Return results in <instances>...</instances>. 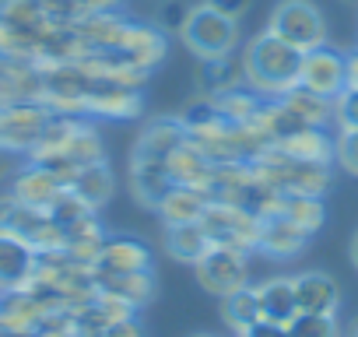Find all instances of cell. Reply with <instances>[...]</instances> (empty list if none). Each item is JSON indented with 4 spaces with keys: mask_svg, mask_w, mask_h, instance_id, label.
Listing matches in <instances>:
<instances>
[{
    "mask_svg": "<svg viewBox=\"0 0 358 337\" xmlns=\"http://www.w3.org/2000/svg\"><path fill=\"white\" fill-rule=\"evenodd\" d=\"M208 8H215V11H222L229 18H239V15H246L250 0H208Z\"/></svg>",
    "mask_w": 358,
    "mask_h": 337,
    "instance_id": "f35d334b",
    "label": "cell"
},
{
    "mask_svg": "<svg viewBox=\"0 0 358 337\" xmlns=\"http://www.w3.org/2000/svg\"><path fill=\"white\" fill-rule=\"evenodd\" d=\"M295 281V302H299V313H323V316H334L337 302H341V288L330 274L323 271H306Z\"/></svg>",
    "mask_w": 358,
    "mask_h": 337,
    "instance_id": "5bb4252c",
    "label": "cell"
},
{
    "mask_svg": "<svg viewBox=\"0 0 358 337\" xmlns=\"http://www.w3.org/2000/svg\"><path fill=\"white\" fill-rule=\"evenodd\" d=\"M201 225L208 229V236H211L215 246H229V250L246 253V250H257L264 218H257L253 211H246L239 204L211 201L208 211H204V218H201Z\"/></svg>",
    "mask_w": 358,
    "mask_h": 337,
    "instance_id": "3957f363",
    "label": "cell"
},
{
    "mask_svg": "<svg viewBox=\"0 0 358 337\" xmlns=\"http://www.w3.org/2000/svg\"><path fill=\"white\" fill-rule=\"evenodd\" d=\"M67 190H74L88 208H95V211H99V208L113 197V173H109V165H106V162L85 165L81 173H78V180H74Z\"/></svg>",
    "mask_w": 358,
    "mask_h": 337,
    "instance_id": "484cf974",
    "label": "cell"
},
{
    "mask_svg": "<svg viewBox=\"0 0 358 337\" xmlns=\"http://www.w3.org/2000/svg\"><path fill=\"white\" fill-rule=\"evenodd\" d=\"M215 120H222L218 116V102H215V95H197V99H190L187 106H183V113H179V123H183L187 130H201V127H208V123H215Z\"/></svg>",
    "mask_w": 358,
    "mask_h": 337,
    "instance_id": "836d02e7",
    "label": "cell"
},
{
    "mask_svg": "<svg viewBox=\"0 0 358 337\" xmlns=\"http://www.w3.org/2000/svg\"><path fill=\"white\" fill-rule=\"evenodd\" d=\"M211 204V194L201 190V187H169V194L162 197V204L155 208L162 215L165 225H190V222H201L204 211Z\"/></svg>",
    "mask_w": 358,
    "mask_h": 337,
    "instance_id": "9a60e30c",
    "label": "cell"
},
{
    "mask_svg": "<svg viewBox=\"0 0 358 337\" xmlns=\"http://www.w3.org/2000/svg\"><path fill=\"white\" fill-rule=\"evenodd\" d=\"M64 232H67V243H64L67 257L78 260V264H85V267H95L99 264V253L106 246V232L95 222V215L85 218V222H78V225H71V229H64Z\"/></svg>",
    "mask_w": 358,
    "mask_h": 337,
    "instance_id": "d4e9b609",
    "label": "cell"
},
{
    "mask_svg": "<svg viewBox=\"0 0 358 337\" xmlns=\"http://www.w3.org/2000/svg\"><path fill=\"white\" fill-rule=\"evenodd\" d=\"M74 29H78L81 43H85L92 53H116L127 22H123L116 11H106V15L92 11V15H85L81 22H74Z\"/></svg>",
    "mask_w": 358,
    "mask_h": 337,
    "instance_id": "ffe728a7",
    "label": "cell"
},
{
    "mask_svg": "<svg viewBox=\"0 0 358 337\" xmlns=\"http://www.w3.org/2000/svg\"><path fill=\"white\" fill-rule=\"evenodd\" d=\"M218 102V116L225 123H250L257 106H260V95L246 85V88H236V92H225V95H215Z\"/></svg>",
    "mask_w": 358,
    "mask_h": 337,
    "instance_id": "f546056e",
    "label": "cell"
},
{
    "mask_svg": "<svg viewBox=\"0 0 358 337\" xmlns=\"http://www.w3.org/2000/svg\"><path fill=\"white\" fill-rule=\"evenodd\" d=\"M116 53H120L130 67L151 74V71L162 64V57H165V32H158V29H151V25H130V22H127Z\"/></svg>",
    "mask_w": 358,
    "mask_h": 337,
    "instance_id": "9c48e42d",
    "label": "cell"
},
{
    "mask_svg": "<svg viewBox=\"0 0 358 337\" xmlns=\"http://www.w3.org/2000/svg\"><path fill=\"white\" fill-rule=\"evenodd\" d=\"M351 260L358 264V236H355V243H351Z\"/></svg>",
    "mask_w": 358,
    "mask_h": 337,
    "instance_id": "bcb514c9",
    "label": "cell"
},
{
    "mask_svg": "<svg viewBox=\"0 0 358 337\" xmlns=\"http://www.w3.org/2000/svg\"><path fill=\"white\" fill-rule=\"evenodd\" d=\"M4 64H8V57H0V71H4Z\"/></svg>",
    "mask_w": 358,
    "mask_h": 337,
    "instance_id": "7dc6e473",
    "label": "cell"
},
{
    "mask_svg": "<svg viewBox=\"0 0 358 337\" xmlns=\"http://www.w3.org/2000/svg\"><path fill=\"white\" fill-rule=\"evenodd\" d=\"M39 4H43L46 18L50 22H60V25H74V22H81L88 15L81 0H39Z\"/></svg>",
    "mask_w": 358,
    "mask_h": 337,
    "instance_id": "d590c367",
    "label": "cell"
},
{
    "mask_svg": "<svg viewBox=\"0 0 358 337\" xmlns=\"http://www.w3.org/2000/svg\"><path fill=\"white\" fill-rule=\"evenodd\" d=\"M344 88H355L358 92V50L344 57Z\"/></svg>",
    "mask_w": 358,
    "mask_h": 337,
    "instance_id": "60d3db41",
    "label": "cell"
},
{
    "mask_svg": "<svg viewBox=\"0 0 358 337\" xmlns=\"http://www.w3.org/2000/svg\"><path fill=\"white\" fill-rule=\"evenodd\" d=\"M183 141H187V127L179 123V116H172V120H151L141 130L134 155L137 158H151V162H165Z\"/></svg>",
    "mask_w": 358,
    "mask_h": 337,
    "instance_id": "e0dca14e",
    "label": "cell"
},
{
    "mask_svg": "<svg viewBox=\"0 0 358 337\" xmlns=\"http://www.w3.org/2000/svg\"><path fill=\"white\" fill-rule=\"evenodd\" d=\"M306 243H309V232H306L302 225H295V222L285 218V215H271V218H264V225H260V243H257V250H264L267 257L288 260V257H295Z\"/></svg>",
    "mask_w": 358,
    "mask_h": 337,
    "instance_id": "2e32d148",
    "label": "cell"
},
{
    "mask_svg": "<svg viewBox=\"0 0 358 337\" xmlns=\"http://www.w3.org/2000/svg\"><path fill=\"white\" fill-rule=\"evenodd\" d=\"M281 102H285L306 127H327V123L334 120V99H323V95L306 92V88H299V85H295L292 92H285Z\"/></svg>",
    "mask_w": 358,
    "mask_h": 337,
    "instance_id": "4316f807",
    "label": "cell"
},
{
    "mask_svg": "<svg viewBox=\"0 0 358 337\" xmlns=\"http://www.w3.org/2000/svg\"><path fill=\"white\" fill-rule=\"evenodd\" d=\"M239 337H288V327L260 320V323H253V327H250L246 334H239Z\"/></svg>",
    "mask_w": 358,
    "mask_h": 337,
    "instance_id": "74e56055",
    "label": "cell"
},
{
    "mask_svg": "<svg viewBox=\"0 0 358 337\" xmlns=\"http://www.w3.org/2000/svg\"><path fill=\"white\" fill-rule=\"evenodd\" d=\"M285 218H292L295 225H302L309 236L323 225V201L320 197H302V194H288L285 197V208H281Z\"/></svg>",
    "mask_w": 358,
    "mask_h": 337,
    "instance_id": "4dcf8cb0",
    "label": "cell"
},
{
    "mask_svg": "<svg viewBox=\"0 0 358 337\" xmlns=\"http://www.w3.org/2000/svg\"><path fill=\"white\" fill-rule=\"evenodd\" d=\"M344 337H358V316L351 320V327H348V334H344Z\"/></svg>",
    "mask_w": 358,
    "mask_h": 337,
    "instance_id": "f6af8a7d",
    "label": "cell"
},
{
    "mask_svg": "<svg viewBox=\"0 0 358 337\" xmlns=\"http://www.w3.org/2000/svg\"><path fill=\"white\" fill-rule=\"evenodd\" d=\"M225 323L236 334H246L253 323H260V299H257V285H243L232 295H225Z\"/></svg>",
    "mask_w": 358,
    "mask_h": 337,
    "instance_id": "83f0119b",
    "label": "cell"
},
{
    "mask_svg": "<svg viewBox=\"0 0 358 337\" xmlns=\"http://www.w3.org/2000/svg\"><path fill=\"white\" fill-rule=\"evenodd\" d=\"M334 123L341 130H358V92L355 88H344L334 99Z\"/></svg>",
    "mask_w": 358,
    "mask_h": 337,
    "instance_id": "8d00e7d4",
    "label": "cell"
},
{
    "mask_svg": "<svg viewBox=\"0 0 358 337\" xmlns=\"http://www.w3.org/2000/svg\"><path fill=\"white\" fill-rule=\"evenodd\" d=\"M151 267V250L134 239V236H113L106 239L99 264L92 267L95 274H130V271H148Z\"/></svg>",
    "mask_w": 358,
    "mask_h": 337,
    "instance_id": "8fae6325",
    "label": "cell"
},
{
    "mask_svg": "<svg viewBox=\"0 0 358 337\" xmlns=\"http://www.w3.org/2000/svg\"><path fill=\"white\" fill-rule=\"evenodd\" d=\"M267 32L281 36L285 43H292L302 53H309V50L327 43V22H323V15L309 4V0H285V4H278L274 15H271V29Z\"/></svg>",
    "mask_w": 358,
    "mask_h": 337,
    "instance_id": "277c9868",
    "label": "cell"
},
{
    "mask_svg": "<svg viewBox=\"0 0 358 337\" xmlns=\"http://www.w3.org/2000/svg\"><path fill=\"white\" fill-rule=\"evenodd\" d=\"M92 215H95V208H88L74 190H64V194L53 201V208H50V218H53L60 229H71V225H78V222L92 218Z\"/></svg>",
    "mask_w": 358,
    "mask_h": 337,
    "instance_id": "d6a6232c",
    "label": "cell"
},
{
    "mask_svg": "<svg viewBox=\"0 0 358 337\" xmlns=\"http://www.w3.org/2000/svg\"><path fill=\"white\" fill-rule=\"evenodd\" d=\"M344 57L334 46H316L309 53H302V71H299V88L316 92L323 99H337L344 92Z\"/></svg>",
    "mask_w": 358,
    "mask_h": 337,
    "instance_id": "52a82bcc",
    "label": "cell"
},
{
    "mask_svg": "<svg viewBox=\"0 0 358 337\" xmlns=\"http://www.w3.org/2000/svg\"><path fill=\"white\" fill-rule=\"evenodd\" d=\"M257 299H260V320H267V323L288 327L299 313L292 278H267L264 285H257Z\"/></svg>",
    "mask_w": 358,
    "mask_h": 337,
    "instance_id": "ac0fdd59",
    "label": "cell"
},
{
    "mask_svg": "<svg viewBox=\"0 0 358 337\" xmlns=\"http://www.w3.org/2000/svg\"><path fill=\"white\" fill-rule=\"evenodd\" d=\"M197 281L211 292V295H232L236 288H243L250 281V264H246V253L239 250H229V246H211L197 264Z\"/></svg>",
    "mask_w": 358,
    "mask_h": 337,
    "instance_id": "8992f818",
    "label": "cell"
},
{
    "mask_svg": "<svg viewBox=\"0 0 358 337\" xmlns=\"http://www.w3.org/2000/svg\"><path fill=\"white\" fill-rule=\"evenodd\" d=\"M0 337H36V334H32V330H18V327L0 323Z\"/></svg>",
    "mask_w": 358,
    "mask_h": 337,
    "instance_id": "7bdbcfd3",
    "label": "cell"
},
{
    "mask_svg": "<svg viewBox=\"0 0 358 337\" xmlns=\"http://www.w3.org/2000/svg\"><path fill=\"white\" fill-rule=\"evenodd\" d=\"M165 173H169V180L176 187H201V190H208L211 187V173H215V162L201 148L183 141L165 158Z\"/></svg>",
    "mask_w": 358,
    "mask_h": 337,
    "instance_id": "7c38bea8",
    "label": "cell"
},
{
    "mask_svg": "<svg viewBox=\"0 0 358 337\" xmlns=\"http://www.w3.org/2000/svg\"><path fill=\"white\" fill-rule=\"evenodd\" d=\"M0 18L22 32H39L50 22L39 0H0Z\"/></svg>",
    "mask_w": 358,
    "mask_h": 337,
    "instance_id": "f1b7e54d",
    "label": "cell"
},
{
    "mask_svg": "<svg viewBox=\"0 0 358 337\" xmlns=\"http://www.w3.org/2000/svg\"><path fill=\"white\" fill-rule=\"evenodd\" d=\"M0 113H4V109H0Z\"/></svg>",
    "mask_w": 358,
    "mask_h": 337,
    "instance_id": "c3c4849f",
    "label": "cell"
},
{
    "mask_svg": "<svg viewBox=\"0 0 358 337\" xmlns=\"http://www.w3.org/2000/svg\"><path fill=\"white\" fill-rule=\"evenodd\" d=\"M243 64H246V81L260 99H281L299 85L302 50H295L274 32H264L246 46Z\"/></svg>",
    "mask_w": 358,
    "mask_h": 337,
    "instance_id": "6da1fadb",
    "label": "cell"
},
{
    "mask_svg": "<svg viewBox=\"0 0 358 337\" xmlns=\"http://www.w3.org/2000/svg\"><path fill=\"white\" fill-rule=\"evenodd\" d=\"M95 288L123 299L127 306L141 309L155 299V278L151 271H130V274H95Z\"/></svg>",
    "mask_w": 358,
    "mask_h": 337,
    "instance_id": "44dd1931",
    "label": "cell"
},
{
    "mask_svg": "<svg viewBox=\"0 0 358 337\" xmlns=\"http://www.w3.org/2000/svg\"><path fill=\"white\" fill-rule=\"evenodd\" d=\"M211 236L201 222H190V225H165V250L183 260V264H197L208 250H211Z\"/></svg>",
    "mask_w": 358,
    "mask_h": 337,
    "instance_id": "603a6c76",
    "label": "cell"
},
{
    "mask_svg": "<svg viewBox=\"0 0 358 337\" xmlns=\"http://www.w3.org/2000/svg\"><path fill=\"white\" fill-rule=\"evenodd\" d=\"M64 190H67V187L50 173L46 165H36V162H32V165H25L22 173L15 176V190H11V194H15L22 204H29V208L50 211V208H53V201H57Z\"/></svg>",
    "mask_w": 358,
    "mask_h": 337,
    "instance_id": "4fadbf2b",
    "label": "cell"
},
{
    "mask_svg": "<svg viewBox=\"0 0 358 337\" xmlns=\"http://www.w3.org/2000/svg\"><path fill=\"white\" fill-rule=\"evenodd\" d=\"M50 123V109L43 102H22L0 113V148L11 155H29Z\"/></svg>",
    "mask_w": 358,
    "mask_h": 337,
    "instance_id": "5b68a950",
    "label": "cell"
},
{
    "mask_svg": "<svg viewBox=\"0 0 358 337\" xmlns=\"http://www.w3.org/2000/svg\"><path fill=\"white\" fill-rule=\"evenodd\" d=\"M36 260H39L36 246H29L18 236L0 232V295L29 288L36 274Z\"/></svg>",
    "mask_w": 358,
    "mask_h": 337,
    "instance_id": "ba28073f",
    "label": "cell"
},
{
    "mask_svg": "<svg viewBox=\"0 0 358 337\" xmlns=\"http://www.w3.org/2000/svg\"><path fill=\"white\" fill-rule=\"evenodd\" d=\"M334 158L341 168H348L351 176H358V130H341L334 141Z\"/></svg>",
    "mask_w": 358,
    "mask_h": 337,
    "instance_id": "e575fe53",
    "label": "cell"
},
{
    "mask_svg": "<svg viewBox=\"0 0 358 337\" xmlns=\"http://www.w3.org/2000/svg\"><path fill=\"white\" fill-rule=\"evenodd\" d=\"M278 148L299 162H320L330 165L334 158V141L327 134V127H299L295 134H288L285 141H278Z\"/></svg>",
    "mask_w": 358,
    "mask_h": 337,
    "instance_id": "7402d4cb",
    "label": "cell"
},
{
    "mask_svg": "<svg viewBox=\"0 0 358 337\" xmlns=\"http://www.w3.org/2000/svg\"><path fill=\"white\" fill-rule=\"evenodd\" d=\"M172 180L165 173V162H151V158H130V190L141 204L148 208H158L162 197L169 194Z\"/></svg>",
    "mask_w": 358,
    "mask_h": 337,
    "instance_id": "d6986e66",
    "label": "cell"
},
{
    "mask_svg": "<svg viewBox=\"0 0 358 337\" xmlns=\"http://www.w3.org/2000/svg\"><path fill=\"white\" fill-rule=\"evenodd\" d=\"M81 4H85V11H88V15H92V11L106 15V11H120L123 0H81Z\"/></svg>",
    "mask_w": 358,
    "mask_h": 337,
    "instance_id": "b9f144b4",
    "label": "cell"
},
{
    "mask_svg": "<svg viewBox=\"0 0 358 337\" xmlns=\"http://www.w3.org/2000/svg\"><path fill=\"white\" fill-rule=\"evenodd\" d=\"M201 81H204V92H208V95H225V92H236V88H246V85H250V81H246V64H243V57H236V53L204 60Z\"/></svg>",
    "mask_w": 358,
    "mask_h": 337,
    "instance_id": "cb8c5ba5",
    "label": "cell"
},
{
    "mask_svg": "<svg viewBox=\"0 0 358 337\" xmlns=\"http://www.w3.org/2000/svg\"><path fill=\"white\" fill-rule=\"evenodd\" d=\"M8 168H11V151H4V148H0V180L8 176Z\"/></svg>",
    "mask_w": 358,
    "mask_h": 337,
    "instance_id": "ee69618b",
    "label": "cell"
},
{
    "mask_svg": "<svg viewBox=\"0 0 358 337\" xmlns=\"http://www.w3.org/2000/svg\"><path fill=\"white\" fill-rule=\"evenodd\" d=\"M85 113H95L106 120H130L141 113V95L137 88H123L113 81H92L85 95Z\"/></svg>",
    "mask_w": 358,
    "mask_h": 337,
    "instance_id": "30bf717a",
    "label": "cell"
},
{
    "mask_svg": "<svg viewBox=\"0 0 358 337\" xmlns=\"http://www.w3.org/2000/svg\"><path fill=\"white\" fill-rule=\"evenodd\" d=\"M183 43L190 46V53H197L201 60H215V57H229L236 53V43H239V25L236 18L201 4L187 15L183 29H179Z\"/></svg>",
    "mask_w": 358,
    "mask_h": 337,
    "instance_id": "7a4b0ae2",
    "label": "cell"
},
{
    "mask_svg": "<svg viewBox=\"0 0 358 337\" xmlns=\"http://www.w3.org/2000/svg\"><path fill=\"white\" fill-rule=\"evenodd\" d=\"M288 337H341V327L334 316L323 313H295L288 323Z\"/></svg>",
    "mask_w": 358,
    "mask_h": 337,
    "instance_id": "1f68e13d",
    "label": "cell"
},
{
    "mask_svg": "<svg viewBox=\"0 0 358 337\" xmlns=\"http://www.w3.org/2000/svg\"><path fill=\"white\" fill-rule=\"evenodd\" d=\"M99 337H141V327H137V323H134V316H130V320H120V323L106 327Z\"/></svg>",
    "mask_w": 358,
    "mask_h": 337,
    "instance_id": "ab89813d",
    "label": "cell"
}]
</instances>
